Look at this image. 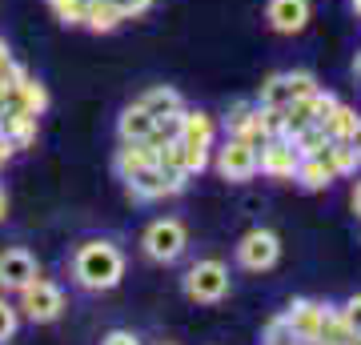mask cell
<instances>
[{
    "label": "cell",
    "instance_id": "obj_10",
    "mask_svg": "<svg viewBox=\"0 0 361 345\" xmlns=\"http://www.w3.org/2000/svg\"><path fill=\"white\" fill-rule=\"evenodd\" d=\"M37 257L13 245V249H0V289H8V293H20L32 277H37Z\"/></svg>",
    "mask_w": 361,
    "mask_h": 345
},
{
    "label": "cell",
    "instance_id": "obj_21",
    "mask_svg": "<svg viewBox=\"0 0 361 345\" xmlns=\"http://www.w3.org/2000/svg\"><path fill=\"white\" fill-rule=\"evenodd\" d=\"M289 101H293V92H289V77L285 73H273L257 92V104H265V109H285Z\"/></svg>",
    "mask_w": 361,
    "mask_h": 345
},
{
    "label": "cell",
    "instance_id": "obj_24",
    "mask_svg": "<svg viewBox=\"0 0 361 345\" xmlns=\"http://www.w3.org/2000/svg\"><path fill=\"white\" fill-rule=\"evenodd\" d=\"M61 25H85V0H49Z\"/></svg>",
    "mask_w": 361,
    "mask_h": 345
},
{
    "label": "cell",
    "instance_id": "obj_25",
    "mask_svg": "<svg viewBox=\"0 0 361 345\" xmlns=\"http://www.w3.org/2000/svg\"><path fill=\"white\" fill-rule=\"evenodd\" d=\"M205 165H209V149L180 141V169H185L189 177H193V173H205Z\"/></svg>",
    "mask_w": 361,
    "mask_h": 345
},
{
    "label": "cell",
    "instance_id": "obj_20",
    "mask_svg": "<svg viewBox=\"0 0 361 345\" xmlns=\"http://www.w3.org/2000/svg\"><path fill=\"white\" fill-rule=\"evenodd\" d=\"M353 121H357V113H353L349 104L337 101L334 109H329V113L322 116V133L329 137V141H345V137H349V128H353Z\"/></svg>",
    "mask_w": 361,
    "mask_h": 345
},
{
    "label": "cell",
    "instance_id": "obj_30",
    "mask_svg": "<svg viewBox=\"0 0 361 345\" xmlns=\"http://www.w3.org/2000/svg\"><path fill=\"white\" fill-rule=\"evenodd\" d=\"M101 345H141V337L129 333V329H113V333H104L101 337Z\"/></svg>",
    "mask_w": 361,
    "mask_h": 345
},
{
    "label": "cell",
    "instance_id": "obj_23",
    "mask_svg": "<svg viewBox=\"0 0 361 345\" xmlns=\"http://www.w3.org/2000/svg\"><path fill=\"white\" fill-rule=\"evenodd\" d=\"M289 141H293L297 157H317L325 145H329V137L322 133V125H310V128H301V133H293Z\"/></svg>",
    "mask_w": 361,
    "mask_h": 345
},
{
    "label": "cell",
    "instance_id": "obj_13",
    "mask_svg": "<svg viewBox=\"0 0 361 345\" xmlns=\"http://www.w3.org/2000/svg\"><path fill=\"white\" fill-rule=\"evenodd\" d=\"M0 133L16 145V149H28L37 141V116L20 113V109H0Z\"/></svg>",
    "mask_w": 361,
    "mask_h": 345
},
{
    "label": "cell",
    "instance_id": "obj_34",
    "mask_svg": "<svg viewBox=\"0 0 361 345\" xmlns=\"http://www.w3.org/2000/svg\"><path fill=\"white\" fill-rule=\"evenodd\" d=\"M353 77L361 80V49H357V56H353Z\"/></svg>",
    "mask_w": 361,
    "mask_h": 345
},
{
    "label": "cell",
    "instance_id": "obj_32",
    "mask_svg": "<svg viewBox=\"0 0 361 345\" xmlns=\"http://www.w3.org/2000/svg\"><path fill=\"white\" fill-rule=\"evenodd\" d=\"M345 141H349V145H353V149L361 153V116L353 121V128H349V137H345Z\"/></svg>",
    "mask_w": 361,
    "mask_h": 345
},
{
    "label": "cell",
    "instance_id": "obj_33",
    "mask_svg": "<svg viewBox=\"0 0 361 345\" xmlns=\"http://www.w3.org/2000/svg\"><path fill=\"white\" fill-rule=\"evenodd\" d=\"M353 213L361 217V181H357V189H353Z\"/></svg>",
    "mask_w": 361,
    "mask_h": 345
},
{
    "label": "cell",
    "instance_id": "obj_3",
    "mask_svg": "<svg viewBox=\"0 0 361 345\" xmlns=\"http://www.w3.org/2000/svg\"><path fill=\"white\" fill-rule=\"evenodd\" d=\"M185 293L193 297V301H221V297L229 293V265L217 261V257H209V261H197L189 273H185Z\"/></svg>",
    "mask_w": 361,
    "mask_h": 345
},
{
    "label": "cell",
    "instance_id": "obj_4",
    "mask_svg": "<svg viewBox=\"0 0 361 345\" xmlns=\"http://www.w3.org/2000/svg\"><path fill=\"white\" fill-rule=\"evenodd\" d=\"M141 245H145V253L153 257V261L169 265V261H177V257L185 253L189 237H185V225H180L177 217H161V221H153V225L145 229Z\"/></svg>",
    "mask_w": 361,
    "mask_h": 345
},
{
    "label": "cell",
    "instance_id": "obj_16",
    "mask_svg": "<svg viewBox=\"0 0 361 345\" xmlns=\"http://www.w3.org/2000/svg\"><path fill=\"white\" fill-rule=\"evenodd\" d=\"M153 128H157V121L145 113L141 104H129V109L121 113V121H116L121 141H149V137H153Z\"/></svg>",
    "mask_w": 361,
    "mask_h": 345
},
{
    "label": "cell",
    "instance_id": "obj_31",
    "mask_svg": "<svg viewBox=\"0 0 361 345\" xmlns=\"http://www.w3.org/2000/svg\"><path fill=\"white\" fill-rule=\"evenodd\" d=\"M13 153H16V145L8 141L4 133H0V165H4V161H13Z\"/></svg>",
    "mask_w": 361,
    "mask_h": 345
},
{
    "label": "cell",
    "instance_id": "obj_35",
    "mask_svg": "<svg viewBox=\"0 0 361 345\" xmlns=\"http://www.w3.org/2000/svg\"><path fill=\"white\" fill-rule=\"evenodd\" d=\"M4 213H8V197L0 193V221H4Z\"/></svg>",
    "mask_w": 361,
    "mask_h": 345
},
{
    "label": "cell",
    "instance_id": "obj_18",
    "mask_svg": "<svg viewBox=\"0 0 361 345\" xmlns=\"http://www.w3.org/2000/svg\"><path fill=\"white\" fill-rule=\"evenodd\" d=\"M121 20L125 16L116 13L113 0H85V28H92V32H113Z\"/></svg>",
    "mask_w": 361,
    "mask_h": 345
},
{
    "label": "cell",
    "instance_id": "obj_9",
    "mask_svg": "<svg viewBox=\"0 0 361 345\" xmlns=\"http://www.w3.org/2000/svg\"><path fill=\"white\" fill-rule=\"evenodd\" d=\"M217 173L225 181H249L257 173V149L245 141H237V137H229L217 149Z\"/></svg>",
    "mask_w": 361,
    "mask_h": 345
},
{
    "label": "cell",
    "instance_id": "obj_6",
    "mask_svg": "<svg viewBox=\"0 0 361 345\" xmlns=\"http://www.w3.org/2000/svg\"><path fill=\"white\" fill-rule=\"evenodd\" d=\"M277 257H281V241H277V233H269V229H249L245 237L237 241V261H241V269H249V273L273 269Z\"/></svg>",
    "mask_w": 361,
    "mask_h": 345
},
{
    "label": "cell",
    "instance_id": "obj_29",
    "mask_svg": "<svg viewBox=\"0 0 361 345\" xmlns=\"http://www.w3.org/2000/svg\"><path fill=\"white\" fill-rule=\"evenodd\" d=\"M113 4H116V13H121L125 20H129V16H141L145 8L153 4V0H113Z\"/></svg>",
    "mask_w": 361,
    "mask_h": 345
},
{
    "label": "cell",
    "instance_id": "obj_8",
    "mask_svg": "<svg viewBox=\"0 0 361 345\" xmlns=\"http://www.w3.org/2000/svg\"><path fill=\"white\" fill-rule=\"evenodd\" d=\"M329 309L334 305H322V301H310V297H297L293 305L285 309V321H289L293 341L297 345H317V333H322Z\"/></svg>",
    "mask_w": 361,
    "mask_h": 345
},
{
    "label": "cell",
    "instance_id": "obj_12",
    "mask_svg": "<svg viewBox=\"0 0 361 345\" xmlns=\"http://www.w3.org/2000/svg\"><path fill=\"white\" fill-rule=\"evenodd\" d=\"M145 165H157V149L149 141H121V149H116L113 157V169L121 181H129L133 173H141Z\"/></svg>",
    "mask_w": 361,
    "mask_h": 345
},
{
    "label": "cell",
    "instance_id": "obj_14",
    "mask_svg": "<svg viewBox=\"0 0 361 345\" xmlns=\"http://www.w3.org/2000/svg\"><path fill=\"white\" fill-rule=\"evenodd\" d=\"M293 181L301 185V189L322 193V189H329V185L337 181V173L329 169V161L317 153V157H301V165H297V177H293Z\"/></svg>",
    "mask_w": 361,
    "mask_h": 345
},
{
    "label": "cell",
    "instance_id": "obj_28",
    "mask_svg": "<svg viewBox=\"0 0 361 345\" xmlns=\"http://www.w3.org/2000/svg\"><path fill=\"white\" fill-rule=\"evenodd\" d=\"M337 313L345 317V325H349V329H353V333H361V293H353V297H349V301H345V305L337 309Z\"/></svg>",
    "mask_w": 361,
    "mask_h": 345
},
{
    "label": "cell",
    "instance_id": "obj_1",
    "mask_svg": "<svg viewBox=\"0 0 361 345\" xmlns=\"http://www.w3.org/2000/svg\"><path fill=\"white\" fill-rule=\"evenodd\" d=\"M73 277H77L80 289L104 293L125 277V257L113 241H85L73 257Z\"/></svg>",
    "mask_w": 361,
    "mask_h": 345
},
{
    "label": "cell",
    "instance_id": "obj_15",
    "mask_svg": "<svg viewBox=\"0 0 361 345\" xmlns=\"http://www.w3.org/2000/svg\"><path fill=\"white\" fill-rule=\"evenodd\" d=\"M213 137H217V125H213V116H209V113H180L177 141L201 145V149H213Z\"/></svg>",
    "mask_w": 361,
    "mask_h": 345
},
{
    "label": "cell",
    "instance_id": "obj_2",
    "mask_svg": "<svg viewBox=\"0 0 361 345\" xmlns=\"http://www.w3.org/2000/svg\"><path fill=\"white\" fill-rule=\"evenodd\" d=\"M61 309H65L61 285L49 282V277H40V273L20 289V305H16V313H25L32 325H49V321H56L61 317Z\"/></svg>",
    "mask_w": 361,
    "mask_h": 345
},
{
    "label": "cell",
    "instance_id": "obj_37",
    "mask_svg": "<svg viewBox=\"0 0 361 345\" xmlns=\"http://www.w3.org/2000/svg\"><path fill=\"white\" fill-rule=\"evenodd\" d=\"M349 345H361V333H353V341H349Z\"/></svg>",
    "mask_w": 361,
    "mask_h": 345
},
{
    "label": "cell",
    "instance_id": "obj_36",
    "mask_svg": "<svg viewBox=\"0 0 361 345\" xmlns=\"http://www.w3.org/2000/svg\"><path fill=\"white\" fill-rule=\"evenodd\" d=\"M353 13H357V16H361V0H353Z\"/></svg>",
    "mask_w": 361,
    "mask_h": 345
},
{
    "label": "cell",
    "instance_id": "obj_11",
    "mask_svg": "<svg viewBox=\"0 0 361 345\" xmlns=\"http://www.w3.org/2000/svg\"><path fill=\"white\" fill-rule=\"evenodd\" d=\"M265 16L277 32H301L310 25V0H269Z\"/></svg>",
    "mask_w": 361,
    "mask_h": 345
},
{
    "label": "cell",
    "instance_id": "obj_19",
    "mask_svg": "<svg viewBox=\"0 0 361 345\" xmlns=\"http://www.w3.org/2000/svg\"><path fill=\"white\" fill-rule=\"evenodd\" d=\"M322 157L329 161V169H334L337 177H349V173H357L361 169V153L349 141H329L322 149Z\"/></svg>",
    "mask_w": 361,
    "mask_h": 345
},
{
    "label": "cell",
    "instance_id": "obj_5",
    "mask_svg": "<svg viewBox=\"0 0 361 345\" xmlns=\"http://www.w3.org/2000/svg\"><path fill=\"white\" fill-rule=\"evenodd\" d=\"M185 181L189 173H180V169H161V165H145L141 173H133L129 177V193L137 201H157V197H173V193L185 189Z\"/></svg>",
    "mask_w": 361,
    "mask_h": 345
},
{
    "label": "cell",
    "instance_id": "obj_17",
    "mask_svg": "<svg viewBox=\"0 0 361 345\" xmlns=\"http://www.w3.org/2000/svg\"><path fill=\"white\" fill-rule=\"evenodd\" d=\"M137 104H141L145 113L153 116V121H161V116L180 113V92H177V89H169V85H157V89H149Z\"/></svg>",
    "mask_w": 361,
    "mask_h": 345
},
{
    "label": "cell",
    "instance_id": "obj_26",
    "mask_svg": "<svg viewBox=\"0 0 361 345\" xmlns=\"http://www.w3.org/2000/svg\"><path fill=\"white\" fill-rule=\"evenodd\" d=\"M261 341H265V345H297V341H293V333H289V321H285V313H277V317L265 325Z\"/></svg>",
    "mask_w": 361,
    "mask_h": 345
},
{
    "label": "cell",
    "instance_id": "obj_7",
    "mask_svg": "<svg viewBox=\"0 0 361 345\" xmlns=\"http://www.w3.org/2000/svg\"><path fill=\"white\" fill-rule=\"evenodd\" d=\"M297 165H301V157H297V149H293L289 137H269V141H261L257 169L269 181H293L297 177Z\"/></svg>",
    "mask_w": 361,
    "mask_h": 345
},
{
    "label": "cell",
    "instance_id": "obj_27",
    "mask_svg": "<svg viewBox=\"0 0 361 345\" xmlns=\"http://www.w3.org/2000/svg\"><path fill=\"white\" fill-rule=\"evenodd\" d=\"M16 325H20V313H16V305H8V301L0 297V345H4V341H13Z\"/></svg>",
    "mask_w": 361,
    "mask_h": 345
},
{
    "label": "cell",
    "instance_id": "obj_22",
    "mask_svg": "<svg viewBox=\"0 0 361 345\" xmlns=\"http://www.w3.org/2000/svg\"><path fill=\"white\" fill-rule=\"evenodd\" d=\"M349 341H353V329L345 325V317H341L337 309H329L322 333H317V345H349Z\"/></svg>",
    "mask_w": 361,
    "mask_h": 345
}]
</instances>
